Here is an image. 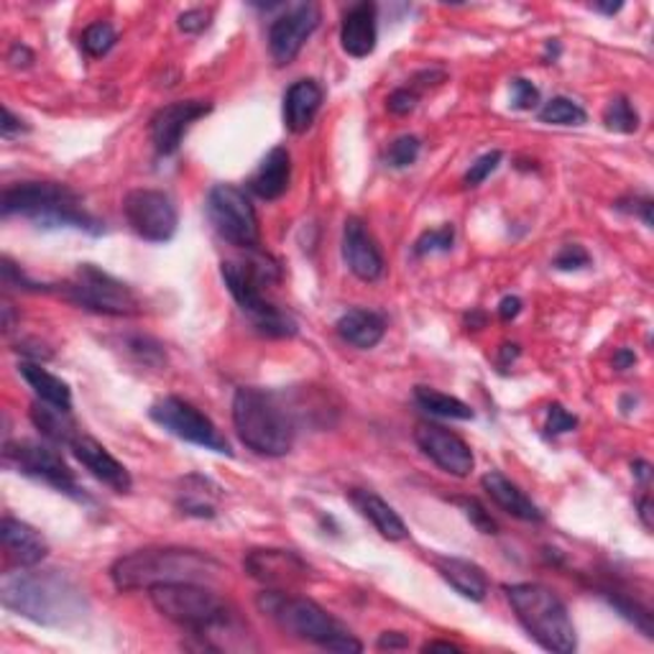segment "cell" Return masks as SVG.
Returning a JSON list of instances; mask_svg holds the SVG:
<instances>
[{
  "mask_svg": "<svg viewBox=\"0 0 654 654\" xmlns=\"http://www.w3.org/2000/svg\"><path fill=\"white\" fill-rule=\"evenodd\" d=\"M593 8H596V11H601V13H606V16H614V13L622 11L624 3H596Z\"/></svg>",
  "mask_w": 654,
  "mask_h": 654,
  "instance_id": "db71d44e",
  "label": "cell"
},
{
  "mask_svg": "<svg viewBox=\"0 0 654 654\" xmlns=\"http://www.w3.org/2000/svg\"><path fill=\"white\" fill-rule=\"evenodd\" d=\"M62 294L78 308L108 318H133L143 310L139 294L129 284L98 269L95 263H80L70 282L62 286Z\"/></svg>",
  "mask_w": 654,
  "mask_h": 654,
  "instance_id": "9c48e42d",
  "label": "cell"
},
{
  "mask_svg": "<svg viewBox=\"0 0 654 654\" xmlns=\"http://www.w3.org/2000/svg\"><path fill=\"white\" fill-rule=\"evenodd\" d=\"M640 516L647 530H652V499L650 496H642L640 499Z\"/></svg>",
  "mask_w": 654,
  "mask_h": 654,
  "instance_id": "816d5d0a",
  "label": "cell"
},
{
  "mask_svg": "<svg viewBox=\"0 0 654 654\" xmlns=\"http://www.w3.org/2000/svg\"><path fill=\"white\" fill-rule=\"evenodd\" d=\"M233 424L241 443L256 455L282 457L294 445L296 420L282 394L263 389H238L233 396Z\"/></svg>",
  "mask_w": 654,
  "mask_h": 654,
  "instance_id": "277c9868",
  "label": "cell"
},
{
  "mask_svg": "<svg viewBox=\"0 0 654 654\" xmlns=\"http://www.w3.org/2000/svg\"><path fill=\"white\" fill-rule=\"evenodd\" d=\"M292 182V154L284 147L271 149L253 172L249 190L261 200H279Z\"/></svg>",
  "mask_w": 654,
  "mask_h": 654,
  "instance_id": "603a6c76",
  "label": "cell"
},
{
  "mask_svg": "<svg viewBox=\"0 0 654 654\" xmlns=\"http://www.w3.org/2000/svg\"><path fill=\"white\" fill-rule=\"evenodd\" d=\"M208 218L215 233L235 249L256 251L261 233L249 194L235 184H215L208 194Z\"/></svg>",
  "mask_w": 654,
  "mask_h": 654,
  "instance_id": "30bf717a",
  "label": "cell"
},
{
  "mask_svg": "<svg viewBox=\"0 0 654 654\" xmlns=\"http://www.w3.org/2000/svg\"><path fill=\"white\" fill-rule=\"evenodd\" d=\"M343 259L353 276L361 282H376L384 274V256L379 243L359 218H348L343 228Z\"/></svg>",
  "mask_w": 654,
  "mask_h": 654,
  "instance_id": "ac0fdd59",
  "label": "cell"
},
{
  "mask_svg": "<svg viewBox=\"0 0 654 654\" xmlns=\"http://www.w3.org/2000/svg\"><path fill=\"white\" fill-rule=\"evenodd\" d=\"M379 8L376 3H355L345 11L341 27V47L345 54L363 59L373 54L379 41Z\"/></svg>",
  "mask_w": 654,
  "mask_h": 654,
  "instance_id": "ffe728a7",
  "label": "cell"
},
{
  "mask_svg": "<svg viewBox=\"0 0 654 654\" xmlns=\"http://www.w3.org/2000/svg\"><path fill=\"white\" fill-rule=\"evenodd\" d=\"M228 292L233 294L245 314H249L253 328L266 338H292L296 335V322L284 310H279L274 302L266 300L263 286L279 282V266L271 259H245V261H223L220 266Z\"/></svg>",
  "mask_w": 654,
  "mask_h": 654,
  "instance_id": "8992f818",
  "label": "cell"
},
{
  "mask_svg": "<svg viewBox=\"0 0 654 654\" xmlns=\"http://www.w3.org/2000/svg\"><path fill=\"white\" fill-rule=\"evenodd\" d=\"M0 540H3L8 557L19 567L39 565L49 555V542L44 540V534L27 522L13 520V516H3V522H0Z\"/></svg>",
  "mask_w": 654,
  "mask_h": 654,
  "instance_id": "44dd1931",
  "label": "cell"
},
{
  "mask_svg": "<svg viewBox=\"0 0 654 654\" xmlns=\"http://www.w3.org/2000/svg\"><path fill=\"white\" fill-rule=\"evenodd\" d=\"M437 573L457 596L481 603L489 596V577L481 565L463 557H437Z\"/></svg>",
  "mask_w": 654,
  "mask_h": 654,
  "instance_id": "484cf974",
  "label": "cell"
},
{
  "mask_svg": "<svg viewBox=\"0 0 654 654\" xmlns=\"http://www.w3.org/2000/svg\"><path fill=\"white\" fill-rule=\"evenodd\" d=\"M422 143L417 135H399V139L386 151V164L394 169H406L420 159Z\"/></svg>",
  "mask_w": 654,
  "mask_h": 654,
  "instance_id": "8d00e7d4",
  "label": "cell"
},
{
  "mask_svg": "<svg viewBox=\"0 0 654 654\" xmlns=\"http://www.w3.org/2000/svg\"><path fill=\"white\" fill-rule=\"evenodd\" d=\"M506 601L512 603L516 618L524 632L540 644L542 650L555 654H573L577 647V634L567 606L555 593L540 583H512L504 585Z\"/></svg>",
  "mask_w": 654,
  "mask_h": 654,
  "instance_id": "52a82bcc",
  "label": "cell"
},
{
  "mask_svg": "<svg viewBox=\"0 0 654 654\" xmlns=\"http://www.w3.org/2000/svg\"><path fill=\"white\" fill-rule=\"evenodd\" d=\"M72 455L88 469L90 475H95L100 483H105L108 489H113L115 494H129L133 486V479L125 465L108 453L105 445H100L95 437L80 435L70 445Z\"/></svg>",
  "mask_w": 654,
  "mask_h": 654,
  "instance_id": "d6986e66",
  "label": "cell"
},
{
  "mask_svg": "<svg viewBox=\"0 0 654 654\" xmlns=\"http://www.w3.org/2000/svg\"><path fill=\"white\" fill-rule=\"evenodd\" d=\"M325 92L314 80H296L284 95V125L292 133H304L318 118Z\"/></svg>",
  "mask_w": 654,
  "mask_h": 654,
  "instance_id": "d4e9b609",
  "label": "cell"
},
{
  "mask_svg": "<svg viewBox=\"0 0 654 654\" xmlns=\"http://www.w3.org/2000/svg\"><path fill=\"white\" fill-rule=\"evenodd\" d=\"M212 21V11L210 8H190V11L180 13V19H177V27L184 33H200L210 27Z\"/></svg>",
  "mask_w": 654,
  "mask_h": 654,
  "instance_id": "7bdbcfd3",
  "label": "cell"
},
{
  "mask_svg": "<svg viewBox=\"0 0 654 654\" xmlns=\"http://www.w3.org/2000/svg\"><path fill=\"white\" fill-rule=\"evenodd\" d=\"M320 8L314 3H300L286 8L282 16H276L269 27V52L271 59L279 67L292 64L296 54L302 52V47L308 44V39L320 27Z\"/></svg>",
  "mask_w": 654,
  "mask_h": 654,
  "instance_id": "5bb4252c",
  "label": "cell"
},
{
  "mask_svg": "<svg viewBox=\"0 0 654 654\" xmlns=\"http://www.w3.org/2000/svg\"><path fill=\"white\" fill-rule=\"evenodd\" d=\"M634 363H636L634 351H628V348H622V351H616V355H614V369H616V371L632 369Z\"/></svg>",
  "mask_w": 654,
  "mask_h": 654,
  "instance_id": "681fc988",
  "label": "cell"
},
{
  "mask_svg": "<svg viewBox=\"0 0 654 654\" xmlns=\"http://www.w3.org/2000/svg\"><path fill=\"white\" fill-rule=\"evenodd\" d=\"M608 596V601H611V606H614L618 614H622L624 618H628V622H632L636 628H640V632L647 636V640H652V632H654V626H652V614L647 608L644 606H640V603L636 601H632V598H626V596H622V593H606Z\"/></svg>",
  "mask_w": 654,
  "mask_h": 654,
  "instance_id": "e575fe53",
  "label": "cell"
},
{
  "mask_svg": "<svg viewBox=\"0 0 654 654\" xmlns=\"http://www.w3.org/2000/svg\"><path fill=\"white\" fill-rule=\"evenodd\" d=\"M151 603L161 616L182 626L192 636H208L228 622H233L235 611L223 596L210 588V583H169L149 591Z\"/></svg>",
  "mask_w": 654,
  "mask_h": 654,
  "instance_id": "ba28073f",
  "label": "cell"
},
{
  "mask_svg": "<svg viewBox=\"0 0 654 654\" xmlns=\"http://www.w3.org/2000/svg\"><path fill=\"white\" fill-rule=\"evenodd\" d=\"M435 650H443V652H461V647L453 642H427L422 647V652H435Z\"/></svg>",
  "mask_w": 654,
  "mask_h": 654,
  "instance_id": "f5cc1de1",
  "label": "cell"
},
{
  "mask_svg": "<svg viewBox=\"0 0 654 654\" xmlns=\"http://www.w3.org/2000/svg\"><path fill=\"white\" fill-rule=\"evenodd\" d=\"M481 486L491 496V501H494L499 509H504L506 514H512L514 520L530 522V524L545 522V514H542V509L534 504V501L526 496L514 481H509L501 471H489L481 479Z\"/></svg>",
  "mask_w": 654,
  "mask_h": 654,
  "instance_id": "7402d4cb",
  "label": "cell"
},
{
  "mask_svg": "<svg viewBox=\"0 0 654 654\" xmlns=\"http://www.w3.org/2000/svg\"><path fill=\"white\" fill-rule=\"evenodd\" d=\"M483 314L481 312H473V314H469V318H465V322H469V325H483Z\"/></svg>",
  "mask_w": 654,
  "mask_h": 654,
  "instance_id": "9f6ffc18",
  "label": "cell"
},
{
  "mask_svg": "<svg viewBox=\"0 0 654 654\" xmlns=\"http://www.w3.org/2000/svg\"><path fill=\"white\" fill-rule=\"evenodd\" d=\"M338 335L345 343H351L361 351H371L381 343V338L386 333V322L381 314L371 310H348L341 320L335 322Z\"/></svg>",
  "mask_w": 654,
  "mask_h": 654,
  "instance_id": "83f0119b",
  "label": "cell"
},
{
  "mask_svg": "<svg viewBox=\"0 0 654 654\" xmlns=\"http://www.w3.org/2000/svg\"><path fill=\"white\" fill-rule=\"evenodd\" d=\"M585 110L571 98H550L540 110V121L547 125H581L585 123Z\"/></svg>",
  "mask_w": 654,
  "mask_h": 654,
  "instance_id": "1f68e13d",
  "label": "cell"
},
{
  "mask_svg": "<svg viewBox=\"0 0 654 654\" xmlns=\"http://www.w3.org/2000/svg\"><path fill=\"white\" fill-rule=\"evenodd\" d=\"M455 504L463 509L465 516H469L471 524L479 532H483V534H496L499 532V524L494 520H491V514L475 499H457Z\"/></svg>",
  "mask_w": 654,
  "mask_h": 654,
  "instance_id": "ab89813d",
  "label": "cell"
},
{
  "mask_svg": "<svg viewBox=\"0 0 654 654\" xmlns=\"http://www.w3.org/2000/svg\"><path fill=\"white\" fill-rule=\"evenodd\" d=\"M6 463H11L16 471L29 475V479L47 483V486H52L59 494H67L78 501L88 499L80 489L78 479H74V473L70 471V465L62 461V455L44 443H31V440L6 443Z\"/></svg>",
  "mask_w": 654,
  "mask_h": 654,
  "instance_id": "7c38bea8",
  "label": "cell"
},
{
  "mask_svg": "<svg viewBox=\"0 0 654 654\" xmlns=\"http://www.w3.org/2000/svg\"><path fill=\"white\" fill-rule=\"evenodd\" d=\"M123 215L131 231L149 243H167L177 235L180 212L161 190H133L123 198Z\"/></svg>",
  "mask_w": 654,
  "mask_h": 654,
  "instance_id": "4fadbf2b",
  "label": "cell"
},
{
  "mask_svg": "<svg viewBox=\"0 0 654 654\" xmlns=\"http://www.w3.org/2000/svg\"><path fill=\"white\" fill-rule=\"evenodd\" d=\"M348 499H351L355 512H359L363 520H369L373 526H376L381 537L392 542H402L410 537V530H406L402 516H399L394 512V506H389L379 494H373V491H366V489H353L351 494H348Z\"/></svg>",
  "mask_w": 654,
  "mask_h": 654,
  "instance_id": "cb8c5ba5",
  "label": "cell"
},
{
  "mask_svg": "<svg viewBox=\"0 0 654 654\" xmlns=\"http://www.w3.org/2000/svg\"><path fill=\"white\" fill-rule=\"evenodd\" d=\"M501 355H504V363H506V361H514L516 355H520V348H516V345H509V343H506V345H501Z\"/></svg>",
  "mask_w": 654,
  "mask_h": 654,
  "instance_id": "11a10c76",
  "label": "cell"
},
{
  "mask_svg": "<svg viewBox=\"0 0 654 654\" xmlns=\"http://www.w3.org/2000/svg\"><path fill=\"white\" fill-rule=\"evenodd\" d=\"M256 606L263 616L274 622L279 632L294 636V640L318 644V647L328 652L351 654L363 650V644L312 598L266 588L259 593Z\"/></svg>",
  "mask_w": 654,
  "mask_h": 654,
  "instance_id": "3957f363",
  "label": "cell"
},
{
  "mask_svg": "<svg viewBox=\"0 0 654 654\" xmlns=\"http://www.w3.org/2000/svg\"><path fill=\"white\" fill-rule=\"evenodd\" d=\"M552 266H555L557 271H581L585 266H591V256L581 243H567L560 249L555 261H552Z\"/></svg>",
  "mask_w": 654,
  "mask_h": 654,
  "instance_id": "f35d334b",
  "label": "cell"
},
{
  "mask_svg": "<svg viewBox=\"0 0 654 654\" xmlns=\"http://www.w3.org/2000/svg\"><path fill=\"white\" fill-rule=\"evenodd\" d=\"M455 243V228L453 225H443L435 228V231H427L417 238L414 243V253L417 256H430V253H447L453 249Z\"/></svg>",
  "mask_w": 654,
  "mask_h": 654,
  "instance_id": "d590c367",
  "label": "cell"
},
{
  "mask_svg": "<svg viewBox=\"0 0 654 654\" xmlns=\"http://www.w3.org/2000/svg\"><path fill=\"white\" fill-rule=\"evenodd\" d=\"M410 647V640L402 632H384L379 636V650H404Z\"/></svg>",
  "mask_w": 654,
  "mask_h": 654,
  "instance_id": "bcb514c9",
  "label": "cell"
},
{
  "mask_svg": "<svg viewBox=\"0 0 654 654\" xmlns=\"http://www.w3.org/2000/svg\"><path fill=\"white\" fill-rule=\"evenodd\" d=\"M632 471H634L636 479H640V483H644V486H647L650 479H652V465L644 463V461H634L632 463Z\"/></svg>",
  "mask_w": 654,
  "mask_h": 654,
  "instance_id": "f907efd6",
  "label": "cell"
},
{
  "mask_svg": "<svg viewBox=\"0 0 654 654\" xmlns=\"http://www.w3.org/2000/svg\"><path fill=\"white\" fill-rule=\"evenodd\" d=\"M3 218L21 215L39 228H74L90 235L103 233V223L82 208L72 187L59 182H21L8 187L0 200Z\"/></svg>",
  "mask_w": 654,
  "mask_h": 654,
  "instance_id": "5b68a950",
  "label": "cell"
},
{
  "mask_svg": "<svg viewBox=\"0 0 654 654\" xmlns=\"http://www.w3.org/2000/svg\"><path fill=\"white\" fill-rule=\"evenodd\" d=\"M19 373L21 379L33 389V394H37L39 402L54 404L59 406V410L72 412V389L67 381H62L59 376H54L52 371H47L44 366H39V363H31V361H23L19 366Z\"/></svg>",
  "mask_w": 654,
  "mask_h": 654,
  "instance_id": "f546056e",
  "label": "cell"
},
{
  "mask_svg": "<svg viewBox=\"0 0 654 654\" xmlns=\"http://www.w3.org/2000/svg\"><path fill=\"white\" fill-rule=\"evenodd\" d=\"M540 103V90L530 80L514 78L512 80V105L516 110H532Z\"/></svg>",
  "mask_w": 654,
  "mask_h": 654,
  "instance_id": "b9f144b4",
  "label": "cell"
},
{
  "mask_svg": "<svg viewBox=\"0 0 654 654\" xmlns=\"http://www.w3.org/2000/svg\"><path fill=\"white\" fill-rule=\"evenodd\" d=\"M8 62L13 67H29L33 62V54L27 44H13L11 52H8Z\"/></svg>",
  "mask_w": 654,
  "mask_h": 654,
  "instance_id": "c3c4849f",
  "label": "cell"
},
{
  "mask_svg": "<svg viewBox=\"0 0 654 654\" xmlns=\"http://www.w3.org/2000/svg\"><path fill=\"white\" fill-rule=\"evenodd\" d=\"M149 417L154 420L159 427H164L169 435L180 437L184 443L200 445L220 455H233L231 443H228L223 432L215 427V422L205 417L198 406L184 402L180 396L159 399V402L151 404Z\"/></svg>",
  "mask_w": 654,
  "mask_h": 654,
  "instance_id": "8fae6325",
  "label": "cell"
},
{
  "mask_svg": "<svg viewBox=\"0 0 654 654\" xmlns=\"http://www.w3.org/2000/svg\"><path fill=\"white\" fill-rule=\"evenodd\" d=\"M223 563L190 547H147L118 557L110 577L118 591H151L169 583H212Z\"/></svg>",
  "mask_w": 654,
  "mask_h": 654,
  "instance_id": "7a4b0ae2",
  "label": "cell"
},
{
  "mask_svg": "<svg viewBox=\"0 0 654 654\" xmlns=\"http://www.w3.org/2000/svg\"><path fill=\"white\" fill-rule=\"evenodd\" d=\"M414 443H417V447L440 471L455 475V479L471 475L475 465L473 453L469 443L461 435H455V432L440 427V424L422 422L414 430Z\"/></svg>",
  "mask_w": 654,
  "mask_h": 654,
  "instance_id": "9a60e30c",
  "label": "cell"
},
{
  "mask_svg": "<svg viewBox=\"0 0 654 654\" xmlns=\"http://www.w3.org/2000/svg\"><path fill=\"white\" fill-rule=\"evenodd\" d=\"M245 573L253 581L266 585V588L286 591L289 585L304 583L312 573V567L292 550H251L243 560Z\"/></svg>",
  "mask_w": 654,
  "mask_h": 654,
  "instance_id": "2e32d148",
  "label": "cell"
},
{
  "mask_svg": "<svg viewBox=\"0 0 654 654\" xmlns=\"http://www.w3.org/2000/svg\"><path fill=\"white\" fill-rule=\"evenodd\" d=\"M0 601L16 616L41 626H72L84 618L90 601L70 575L59 571L6 573Z\"/></svg>",
  "mask_w": 654,
  "mask_h": 654,
  "instance_id": "6da1fadb",
  "label": "cell"
},
{
  "mask_svg": "<svg viewBox=\"0 0 654 654\" xmlns=\"http://www.w3.org/2000/svg\"><path fill=\"white\" fill-rule=\"evenodd\" d=\"M118 31L108 21H98L82 33V49L88 57H105L115 47Z\"/></svg>",
  "mask_w": 654,
  "mask_h": 654,
  "instance_id": "836d02e7",
  "label": "cell"
},
{
  "mask_svg": "<svg viewBox=\"0 0 654 654\" xmlns=\"http://www.w3.org/2000/svg\"><path fill=\"white\" fill-rule=\"evenodd\" d=\"M501 159H504V154H501V151H489V154H483V157L475 159L469 172H465V177H463L465 187H479V184L486 182L489 177L494 174L496 169H499Z\"/></svg>",
  "mask_w": 654,
  "mask_h": 654,
  "instance_id": "74e56055",
  "label": "cell"
},
{
  "mask_svg": "<svg viewBox=\"0 0 654 654\" xmlns=\"http://www.w3.org/2000/svg\"><path fill=\"white\" fill-rule=\"evenodd\" d=\"M218 499L220 489L215 483L202 479V475H187L182 481L180 494H177V509L187 516L212 520V516L218 514Z\"/></svg>",
  "mask_w": 654,
  "mask_h": 654,
  "instance_id": "f1b7e54d",
  "label": "cell"
},
{
  "mask_svg": "<svg viewBox=\"0 0 654 654\" xmlns=\"http://www.w3.org/2000/svg\"><path fill=\"white\" fill-rule=\"evenodd\" d=\"M414 402L420 404V410H424L432 417H443V420H473L475 414L465 402H461L457 396H450L437 392V389L430 386H417L414 389Z\"/></svg>",
  "mask_w": 654,
  "mask_h": 654,
  "instance_id": "4dcf8cb0",
  "label": "cell"
},
{
  "mask_svg": "<svg viewBox=\"0 0 654 654\" xmlns=\"http://www.w3.org/2000/svg\"><path fill=\"white\" fill-rule=\"evenodd\" d=\"M29 417L33 422V427H37L41 435L54 445L70 447L74 440L82 435V430L78 427V422H74L70 410H59V406L39 402V399L31 404Z\"/></svg>",
  "mask_w": 654,
  "mask_h": 654,
  "instance_id": "4316f807",
  "label": "cell"
},
{
  "mask_svg": "<svg viewBox=\"0 0 654 654\" xmlns=\"http://www.w3.org/2000/svg\"><path fill=\"white\" fill-rule=\"evenodd\" d=\"M417 100H420V95L414 90L399 88V90L392 92V95H389L386 105H389V110H392L394 115H406V113H412L414 108H417Z\"/></svg>",
  "mask_w": 654,
  "mask_h": 654,
  "instance_id": "ee69618b",
  "label": "cell"
},
{
  "mask_svg": "<svg viewBox=\"0 0 654 654\" xmlns=\"http://www.w3.org/2000/svg\"><path fill=\"white\" fill-rule=\"evenodd\" d=\"M522 312V300L520 296H504V300H501V304H499V318L501 320H514L516 314Z\"/></svg>",
  "mask_w": 654,
  "mask_h": 654,
  "instance_id": "7dc6e473",
  "label": "cell"
},
{
  "mask_svg": "<svg viewBox=\"0 0 654 654\" xmlns=\"http://www.w3.org/2000/svg\"><path fill=\"white\" fill-rule=\"evenodd\" d=\"M603 123H606L608 131L634 133L636 129H640V113H636L632 100L618 95V98L611 100L606 110H603Z\"/></svg>",
  "mask_w": 654,
  "mask_h": 654,
  "instance_id": "d6a6232c",
  "label": "cell"
},
{
  "mask_svg": "<svg viewBox=\"0 0 654 654\" xmlns=\"http://www.w3.org/2000/svg\"><path fill=\"white\" fill-rule=\"evenodd\" d=\"M21 131H29V125H23L21 118H16L11 113V108H3V123H0V133H3L6 139H11L13 133H21Z\"/></svg>",
  "mask_w": 654,
  "mask_h": 654,
  "instance_id": "f6af8a7d",
  "label": "cell"
},
{
  "mask_svg": "<svg viewBox=\"0 0 654 654\" xmlns=\"http://www.w3.org/2000/svg\"><path fill=\"white\" fill-rule=\"evenodd\" d=\"M212 110L210 103L202 100H177L172 105L159 108L154 118H151V141L159 157H172L180 151L184 133L192 129L194 121L205 118Z\"/></svg>",
  "mask_w": 654,
  "mask_h": 654,
  "instance_id": "e0dca14e",
  "label": "cell"
},
{
  "mask_svg": "<svg viewBox=\"0 0 654 654\" xmlns=\"http://www.w3.org/2000/svg\"><path fill=\"white\" fill-rule=\"evenodd\" d=\"M575 427H577V417L573 412H567L563 404H550L547 424H545L550 435H565V432H571Z\"/></svg>",
  "mask_w": 654,
  "mask_h": 654,
  "instance_id": "60d3db41",
  "label": "cell"
}]
</instances>
